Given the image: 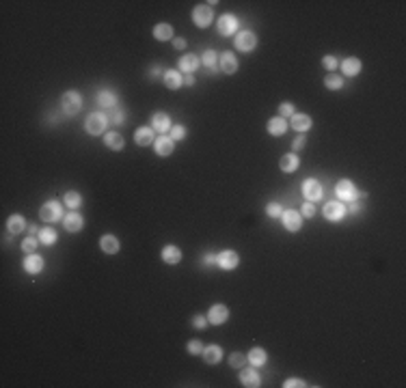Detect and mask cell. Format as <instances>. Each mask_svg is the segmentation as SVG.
I'll return each mask as SVG.
<instances>
[{
  "instance_id": "6da1fadb",
  "label": "cell",
  "mask_w": 406,
  "mask_h": 388,
  "mask_svg": "<svg viewBox=\"0 0 406 388\" xmlns=\"http://www.w3.org/2000/svg\"><path fill=\"white\" fill-rule=\"evenodd\" d=\"M108 114L104 112H91L87 116L85 121V130L91 134V136H100V134H106V128H108Z\"/></svg>"
},
{
  "instance_id": "74e56055",
  "label": "cell",
  "mask_w": 406,
  "mask_h": 388,
  "mask_svg": "<svg viewBox=\"0 0 406 388\" xmlns=\"http://www.w3.org/2000/svg\"><path fill=\"white\" fill-rule=\"evenodd\" d=\"M39 237H35V235H29V237H26L24 242H22V250L26 252V255H31V252H35V248H37L39 246Z\"/></svg>"
},
{
  "instance_id": "2e32d148",
  "label": "cell",
  "mask_w": 406,
  "mask_h": 388,
  "mask_svg": "<svg viewBox=\"0 0 406 388\" xmlns=\"http://www.w3.org/2000/svg\"><path fill=\"white\" fill-rule=\"evenodd\" d=\"M160 257H162V261H165L167 265H177L179 261H182V250H179L177 246H173V244H167V246L162 248Z\"/></svg>"
},
{
  "instance_id": "db71d44e",
  "label": "cell",
  "mask_w": 406,
  "mask_h": 388,
  "mask_svg": "<svg viewBox=\"0 0 406 388\" xmlns=\"http://www.w3.org/2000/svg\"><path fill=\"white\" fill-rule=\"evenodd\" d=\"M173 48L175 50H184L186 48V39H173Z\"/></svg>"
},
{
  "instance_id": "9a60e30c",
  "label": "cell",
  "mask_w": 406,
  "mask_h": 388,
  "mask_svg": "<svg viewBox=\"0 0 406 388\" xmlns=\"http://www.w3.org/2000/svg\"><path fill=\"white\" fill-rule=\"evenodd\" d=\"M153 149H156L158 156L167 158V156H171V153H173V149H175V140L171 138V136H167V134H162V136H160V138H156V142H153Z\"/></svg>"
},
{
  "instance_id": "11a10c76",
  "label": "cell",
  "mask_w": 406,
  "mask_h": 388,
  "mask_svg": "<svg viewBox=\"0 0 406 388\" xmlns=\"http://www.w3.org/2000/svg\"><path fill=\"white\" fill-rule=\"evenodd\" d=\"M184 82H186L188 86H193V84H195V76H193V74H186V76H184Z\"/></svg>"
},
{
  "instance_id": "277c9868",
  "label": "cell",
  "mask_w": 406,
  "mask_h": 388,
  "mask_svg": "<svg viewBox=\"0 0 406 388\" xmlns=\"http://www.w3.org/2000/svg\"><path fill=\"white\" fill-rule=\"evenodd\" d=\"M39 218L43 222H57L63 218V205L59 201H48L39 207Z\"/></svg>"
},
{
  "instance_id": "4fadbf2b",
  "label": "cell",
  "mask_w": 406,
  "mask_h": 388,
  "mask_svg": "<svg viewBox=\"0 0 406 388\" xmlns=\"http://www.w3.org/2000/svg\"><path fill=\"white\" fill-rule=\"evenodd\" d=\"M219 69L223 71V74H227V76L236 74V71H238V58L233 56L231 52H223L219 56Z\"/></svg>"
},
{
  "instance_id": "d590c367",
  "label": "cell",
  "mask_w": 406,
  "mask_h": 388,
  "mask_svg": "<svg viewBox=\"0 0 406 388\" xmlns=\"http://www.w3.org/2000/svg\"><path fill=\"white\" fill-rule=\"evenodd\" d=\"M63 201H65V205L69 207V210H78L80 205H83V194H78L74 190H69L63 194Z\"/></svg>"
},
{
  "instance_id": "ab89813d",
  "label": "cell",
  "mask_w": 406,
  "mask_h": 388,
  "mask_svg": "<svg viewBox=\"0 0 406 388\" xmlns=\"http://www.w3.org/2000/svg\"><path fill=\"white\" fill-rule=\"evenodd\" d=\"M247 363H249L247 356H245V354H238V351H236V354H231V356H229V367H233V369H242Z\"/></svg>"
},
{
  "instance_id": "44dd1931",
  "label": "cell",
  "mask_w": 406,
  "mask_h": 388,
  "mask_svg": "<svg viewBox=\"0 0 406 388\" xmlns=\"http://www.w3.org/2000/svg\"><path fill=\"white\" fill-rule=\"evenodd\" d=\"M266 130L270 136H283V134L287 132V121L283 119V116H273L268 123H266Z\"/></svg>"
},
{
  "instance_id": "484cf974",
  "label": "cell",
  "mask_w": 406,
  "mask_h": 388,
  "mask_svg": "<svg viewBox=\"0 0 406 388\" xmlns=\"http://www.w3.org/2000/svg\"><path fill=\"white\" fill-rule=\"evenodd\" d=\"M299 164H301V160L296 153H285V156L279 160V168H281L283 173H294V170L299 168Z\"/></svg>"
},
{
  "instance_id": "f6af8a7d",
  "label": "cell",
  "mask_w": 406,
  "mask_h": 388,
  "mask_svg": "<svg viewBox=\"0 0 406 388\" xmlns=\"http://www.w3.org/2000/svg\"><path fill=\"white\" fill-rule=\"evenodd\" d=\"M279 112H281L283 119H285V116H294V104L292 102H283L281 106H279Z\"/></svg>"
},
{
  "instance_id": "7c38bea8",
  "label": "cell",
  "mask_w": 406,
  "mask_h": 388,
  "mask_svg": "<svg viewBox=\"0 0 406 388\" xmlns=\"http://www.w3.org/2000/svg\"><path fill=\"white\" fill-rule=\"evenodd\" d=\"M229 319V309L225 304H214L210 311H207V321L214 323V326H221Z\"/></svg>"
},
{
  "instance_id": "ffe728a7",
  "label": "cell",
  "mask_w": 406,
  "mask_h": 388,
  "mask_svg": "<svg viewBox=\"0 0 406 388\" xmlns=\"http://www.w3.org/2000/svg\"><path fill=\"white\" fill-rule=\"evenodd\" d=\"M361 69H363V63H361L357 56H348V58L341 61V71H344L346 76H350V78L359 76Z\"/></svg>"
},
{
  "instance_id": "4dcf8cb0",
  "label": "cell",
  "mask_w": 406,
  "mask_h": 388,
  "mask_svg": "<svg viewBox=\"0 0 406 388\" xmlns=\"http://www.w3.org/2000/svg\"><path fill=\"white\" fill-rule=\"evenodd\" d=\"M104 142H106V147L113 149V151H121L125 147L123 136H121V134H117V132H106L104 134Z\"/></svg>"
},
{
  "instance_id": "bcb514c9",
  "label": "cell",
  "mask_w": 406,
  "mask_h": 388,
  "mask_svg": "<svg viewBox=\"0 0 406 388\" xmlns=\"http://www.w3.org/2000/svg\"><path fill=\"white\" fill-rule=\"evenodd\" d=\"M301 214L305 216V218H313V216H315V207H313V203L305 201V203H303V207H301Z\"/></svg>"
},
{
  "instance_id": "8992f818",
  "label": "cell",
  "mask_w": 406,
  "mask_h": 388,
  "mask_svg": "<svg viewBox=\"0 0 406 388\" xmlns=\"http://www.w3.org/2000/svg\"><path fill=\"white\" fill-rule=\"evenodd\" d=\"M216 265L225 272H231V270H236L240 265V255L236 250H223L216 255Z\"/></svg>"
},
{
  "instance_id": "52a82bcc",
  "label": "cell",
  "mask_w": 406,
  "mask_h": 388,
  "mask_svg": "<svg viewBox=\"0 0 406 388\" xmlns=\"http://www.w3.org/2000/svg\"><path fill=\"white\" fill-rule=\"evenodd\" d=\"M212 20H214V13L207 5H197L193 9V22L197 28H207V26L212 24Z\"/></svg>"
},
{
  "instance_id": "b9f144b4",
  "label": "cell",
  "mask_w": 406,
  "mask_h": 388,
  "mask_svg": "<svg viewBox=\"0 0 406 388\" xmlns=\"http://www.w3.org/2000/svg\"><path fill=\"white\" fill-rule=\"evenodd\" d=\"M108 121H111L113 125H121V123L125 121V114H123L121 108H113V110H111V116H108Z\"/></svg>"
},
{
  "instance_id": "30bf717a",
  "label": "cell",
  "mask_w": 406,
  "mask_h": 388,
  "mask_svg": "<svg viewBox=\"0 0 406 388\" xmlns=\"http://www.w3.org/2000/svg\"><path fill=\"white\" fill-rule=\"evenodd\" d=\"M233 43H236V48L240 52H253L257 48V37H255V33H251V31H242L236 35Z\"/></svg>"
},
{
  "instance_id": "603a6c76",
  "label": "cell",
  "mask_w": 406,
  "mask_h": 388,
  "mask_svg": "<svg viewBox=\"0 0 406 388\" xmlns=\"http://www.w3.org/2000/svg\"><path fill=\"white\" fill-rule=\"evenodd\" d=\"M41 270H43V257L35 255V252L26 255V259H24V272H29V274H39Z\"/></svg>"
},
{
  "instance_id": "60d3db41",
  "label": "cell",
  "mask_w": 406,
  "mask_h": 388,
  "mask_svg": "<svg viewBox=\"0 0 406 388\" xmlns=\"http://www.w3.org/2000/svg\"><path fill=\"white\" fill-rule=\"evenodd\" d=\"M283 214V207L279 203H268L266 205V216H270V218H281Z\"/></svg>"
},
{
  "instance_id": "8d00e7d4",
  "label": "cell",
  "mask_w": 406,
  "mask_h": 388,
  "mask_svg": "<svg viewBox=\"0 0 406 388\" xmlns=\"http://www.w3.org/2000/svg\"><path fill=\"white\" fill-rule=\"evenodd\" d=\"M324 86L331 88V91H339V88L344 86V80H341V76H337V74H329L327 78H324Z\"/></svg>"
},
{
  "instance_id": "836d02e7",
  "label": "cell",
  "mask_w": 406,
  "mask_h": 388,
  "mask_svg": "<svg viewBox=\"0 0 406 388\" xmlns=\"http://www.w3.org/2000/svg\"><path fill=\"white\" fill-rule=\"evenodd\" d=\"M201 61L205 67H210L212 74H219V54H216V50H205Z\"/></svg>"
},
{
  "instance_id": "ba28073f",
  "label": "cell",
  "mask_w": 406,
  "mask_h": 388,
  "mask_svg": "<svg viewBox=\"0 0 406 388\" xmlns=\"http://www.w3.org/2000/svg\"><path fill=\"white\" fill-rule=\"evenodd\" d=\"M238 26H240V22H238L236 15L225 13V15H221V20H219V24H216V28H219V35H223V37H231V35H236Z\"/></svg>"
},
{
  "instance_id": "f1b7e54d",
  "label": "cell",
  "mask_w": 406,
  "mask_h": 388,
  "mask_svg": "<svg viewBox=\"0 0 406 388\" xmlns=\"http://www.w3.org/2000/svg\"><path fill=\"white\" fill-rule=\"evenodd\" d=\"M24 229H29V224H26V220L22 218L20 214L11 216V218L7 220V231L11 233V235H17V233H22Z\"/></svg>"
},
{
  "instance_id": "83f0119b",
  "label": "cell",
  "mask_w": 406,
  "mask_h": 388,
  "mask_svg": "<svg viewBox=\"0 0 406 388\" xmlns=\"http://www.w3.org/2000/svg\"><path fill=\"white\" fill-rule=\"evenodd\" d=\"M162 80H165V84L171 88V91H175V88H179V86L184 84L182 74H179V71H175V69H167L165 76H162Z\"/></svg>"
},
{
  "instance_id": "9f6ffc18",
  "label": "cell",
  "mask_w": 406,
  "mask_h": 388,
  "mask_svg": "<svg viewBox=\"0 0 406 388\" xmlns=\"http://www.w3.org/2000/svg\"><path fill=\"white\" fill-rule=\"evenodd\" d=\"M29 231H31V235H35V233H37V227H35V224L31 222V227H29Z\"/></svg>"
},
{
  "instance_id": "f5cc1de1",
  "label": "cell",
  "mask_w": 406,
  "mask_h": 388,
  "mask_svg": "<svg viewBox=\"0 0 406 388\" xmlns=\"http://www.w3.org/2000/svg\"><path fill=\"white\" fill-rule=\"evenodd\" d=\"M165 71H167V69H162L160 65H153V67H151V71H149V74H151V78H156V76H160V74H162V76H165Z\"/></svg>"
},
{
  "instance_id": "ee69618b",
  "label": "cell",
  "mask_w": 406,
  "mask_h": 388,
  "mask_svg": "<svg viewBox=\"0 0 406 388\" xmlns=\"http://www.w3.org/2000/svg\"><path fill=\"white\" fill-rule=\"evenodd\" d=\"M322 65L327 67V69L331 71V74H333V71H335V69L339 67V61H337L335 56H331V54H329V56H324V58H322Z\"/></svg>"
},
{
  "instance_id": "f907efd6",
  "label": "cell",
  "mask_w": 406,
  "mask_h": 388,
  "mask_svg": "<svg viewBox=\"0 0 406 388\" xmlns=\"http://www.w3.org/2000/svg\"><path fill=\"white\" fill-rule=\"evenodd\" d=\"M203 265H205V267L216 265V255H214V252H207V255L203 257Z\"/></svg>"
},
{
  "instance_id": "8fae6325",
  "label": "cell",
  "mask_w": 406,
  "mask_h": 388,
  "mask_svg": "<svg viewBox=\"0 0 406 388\" xmlns=\"http://www.w3.org/2000/svg\"><path fill=\"white\" fill-rule=\"evenodd\" d=\"M281 222L290 233H296V231H301V227H303V216L299 212H294V210H283Z\"/></svg>"
},
{
  "instance_id": "816d5d0a",
  "label": "cell",
  "mask_w": 406,
  "mask_h": 388,
  "mask_svg": "<svg viewBox=\"0 0 406 388\" xmlns=\"http://www.w3.org/2000/svg\"><path fill=\"white\" fill-rule=\"evenodd\" d=\"M361 210H363V207H361L357 201H350V207H348V210L346 212H350V214H359Z\"/></svg>"
},
{
  "instance_id": "f546056e",
  "label": "cell",
  "mask_w": 406,
  "mask_h": 388,
  "mask_svg": "<svg viewBox=\"0 0 406 388\" xmlns=\"http://www.w3.org/2000/svg\"><path fill=\"white\" fill-rule=\"evenodd\" d=\"M247 360L253 367H264L266 363H268V354H266V349H261V347H253L247 354Z\"/></svg>"
},
{
  "instance_id": "5b68a950",
  "label": "cell",
  "mask_w": 406,
  "mask_h": 388,
  "mask_svg": "<svg viewBox=\"0 0 406 388\" xmlns=\"http://www.w3.org/2000/svg\"><path fill=\"white\" fill-rule=\"evenodd\" d=\"M301 190H303L305 201H309V203L320 201L322 194H324V188H322V184L318 182V179H305L303 186H301Z\"/></svg>"
},
{
  "instance_id": "7bdbcfd3",
  "label": "cell",
  "mask_w": 406,
  "mask_h": 388,
  "mask_svg": "<svg viewBox=\"0 0 406 388\" xmlns=\"http://www.w3.org/2000/svg\"><path fill=\"white\" fill-rule=\"evenodd\" d=\"M169 134H171V138H173L175 142L177 140H184L186 138V128H184V125H173Z\"/></svg>"
},
{
  "instance_id": "ac0fdd59",
  "label": "cell",
  "mask_w": 406,
  "mask_h": 388,
  "mask_svg": "<svg viewBox=\"0 0 406 388\" xmlns=\"http://www.w3.org/2000/svg\"><path fill=\"white\" fill-rule=\"evenodd\" d=\"M134 142L139 147H147L151 142H156V132H153V128H139L134 132Z\"/></svg>"
},
{
  "instance_id": "4316f807",
  "label": "cell",
  "mask_w": 406,
  "mask_h": 388,
  "mask_svg": "<svg viewBox=\"0 0 406 388\" xmlns=\"http://www.w3.org/2000/svg\"><path fill=\"white\" fill-rule=\"evenodd\" d=\"M117 99L119 97H117V93L111 91V88H102V91L97 93V104H100L102 108H111L113 110V108L117 106Z\"/></svg>"
},
{
  "instance_id": "e0dca14e",
  "label": "cell",
  "mask_w": 406,
  "mask_h": 388,
  "mask_svg": "<svg viewBox=\"0 0 406 388\" xmlns=\"http://www.w3.org/2000/svg\"><path fill=\"white\" fill-rule=\"evenodd\" d=\"M63 224H65V231L78 233V231H83V227H85V218L78 212H71V214H67L65 218H63Z\"/></svg>"
},
{
  "instance_id": "681fc988",
  "label": "cell",
  "mask_w": 406,
  "mask_h": 388,
  "mask_svg": "<svg viewBox=\"0 0 406 388\" xmlns=\"http://www.w3.org/2000/svg\"><path fill=\"white\" fill-rule=\"evenodd\" d=\"M305 145H307V138H305L303 134H301V136H296V138H294V142H292V149H294V151H301V149H305Z\"/></svg>"
},
{
  "instance_id": "9c48e42d",
  "label": "cell",
  "mask_w": 406,
  "mask_h": 388,
  "mask_svg": "<svg viewBox=\"0 0 406 388\" xmlns=\"http://www.w3.org/2000/svg\"><path fill=\"white\" fill-rule=\"evenodd\" d=\"M322 212H324V218L331 220V222H341V220L346 218V205L341 203V201H331V203H327Z\"/></svg>"
},
{
  "instance_id": "e575fe53",
  "label": "cell",
  "mask_w": 406,
  "mask_h": 388,
  "mask_svg": "<svg viewBox=\"0 0 406 388\" xmlns=\"http://www.w3.org/2000/svg\"><path fill=\"white\" fill-rule=\"evenodd\" d=\"M57 240H59V235H57V231H54V229H50V227L39 229V242H41V246H52V244H57Z\"/></svg>"
},
{
  "instance_id": "7dc6e473",
  "label": "cell",
  "mask_w": 406,
  "mask_h": 388,
  "mask_svg": "<svg viewBox=\"0 0 406 388\" xmlns=\"http://www.w3.org/2000/svg\"><path fill=\"white\" fill-rule=\"evenodd\" d=\"M283 386L285 388H303V386H307V382L301 380V377H290V380H285Z\"/></svg>"
},
{
  "instance_id": "1f68e13d",
  "label": "cell",
  "mask_w": 406,
  "mask_h": 388,
  "mask_svg": "<svg viewBox=\"0 0 406 388\" xmlns=\"http://www.w3.org/2000/svg\"><path fill=\"white\" fill-rule=\"evenodd\" d=\"M292 128L296 130V132H309L311 130V116L309 114H294L292 116Z\"/></svg>"
},
{
  "instance_id": "5bb4252c",
  "label": "cell",
  "mask_w": 406,
  "mask_h": 388,
  "mask_svg": "<svg viewBox=\"0 0 406 388\" xmlns=\"http://www.w3.org/2000/svg\"><path fill=\"white\" fill-rule=\"evenodd\" d=\"M151 128H153V132L167 134V132H171V128H173V123H171V116L167 112H156L151 116Z\"/></svg>"
},
{
  "instance_id": "f35d334b",
  "label": "cell",
  "mask_w": 406,
  "mask_h": 388,
  "mask_svg": "<svg viewBox=\"0 0 406 388\" xmlns=\"http://www.w3.org/2000/svg\"><path fill=\"white\" fill-rule=\"evenodd\" d=\"M186 349H188V354H191V356H199V354H203V343L199 339H193V341H188Z\"/></svg>"
},
{
  "instance_id": "d6986e66",
  "label": "cell",
  "mask_w": 406,
  "mask_h": 388,
  "mask_svg": "<svg viewBox=\"0 0 406 388\" xmlns=\"http://www.w3.org/2000/svg\"><path fill=\"white\" fill-rule=\"evenodd\" d=\"M240 382L247 388H257L261 386V377L255 369H240Z\"/></svg>"
},
{
  "instance_id": "7a4b0ae2",
  "label": "cell",
  "mask_w": 406,
  "mask_h": 388,
  "mask_svg": "<svg viewBox=\"0 0 406 388\" xmlns=\"http://www.w3.org/2000/svg\"><path fill=\"white\" fill-rule=\"evenodd\" d=\"M80 108H83V95H80L78 91H67L65 95L61 97V110L65 112L67 116L78 114Z\"/></svg>"
},
{
  "instance_id": "3957f363",
  "label": "cell",
  "mask_w": 406,
  "mask_h": 388,
  "mask_svg": "<svg viewBox=\"0 0 406 388\" xmlns=\"http://www.w3.org/2000/svg\"><path fill=\"white\" fill-rule=\"evenodd\" d=\"M335 196L339 198L341 203H350V201H357L359 192H357V186L350 182V179H341V182L335 184Z\"/></svg>"
},
{
  "instance_id": "d6a6232c",
  "label": "cell",
  "mask_w": 406,
  "mask_h": 388,
  "mask_svg": "<svg viewBox=\"0 0 406 388\" xmlns=\"http://www.w3.org/2000/svg\"><path fill=\"white\" fill-rule=\"evenodd\" d=\"M153 37H156L158 41L173 39V26H171V24H156V26H153Z\"/></svg>"
},
{
  "instance_id": "c3c4849f",
  "label": "cell",
  "mask_w": 406,
  "mask_h": 388,
  "mask_svg": "<svg viewBox=\"0 0 406 388\" xmlns=\"http://www.w3.org/2000/svg\"><path fill=\"white\" fill-rule=\"evenodd\" d=\"M205 326H207V319L203 317V315H195V317H193V328L203 330Z\"/></svg>"
},
{
  "instance_id": "cb8c5ba5",
  "label": "cell",
  "mask_w": 406,
  "mask_h": 388,
  "mask_svg": "<svg viewBox=\"0 0 406 388\" xmlns=\"http://www.w3.org/2000/svg\"><path fill=\"white\" fill-rule=\"evenodd\" d=\"M100 248L106 252V255H117L119 252V248H121V244H119V240H117L115 235H102L100 237Z\"/></svg>"
},
{
  "instance_id": "7402d4cb",
  "label": "cell",
  "mask_w": 406,
  "mask_h": 388,
  "mask_svg": "<svg viewBox=\"0 0 406 388\" xmlns=\"http://www.w3.org/2000/svg\"><path fill=\"white\" fill-rule=\"evenodd\" d=\"M177 65H179V69H182L184 74H193V71L199 69L201 61H199V56H197V54H184V56L179 58Z\"/></svg>"
},
{
  "instance_id": "d4e9b609",
  "label": "cell",
  "mask_w": 406,
  "mask_h": 388,
  "mask_svg": "<svg viewBox=\"0 0 406 388\" xmlns=\"http://www.w3.org/2000/svg\"><path fill=\"white\" fill-rule=\"evenodd\" d=\"M203 360L207 365H219L223 360V347L221 345H207L203 347Z\"/></svg>"
}]
</instances>
